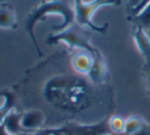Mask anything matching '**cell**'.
Instances as JSON below:
<instances>
[{
  "label": "cell",
  "mask_w": 150,
  "mask_h": 135,
  "mask_svg": "<svg viewBox=\"0 0 150 135\" xmlns=\"http://www.w3.org/2000/svg\"><path fill=\"white\" fill-rule=\"evenodd\" d=\"M22 100L40 99L65 117L67 123L94 124L109 118L115 94L109 83L96 85L71 65L69 48L54 52L26 72L16 86Z\"/></svg>",
  "instance_id": "obj_1"
},
{
  "label": "cell",
  "mask_w": 150,
  "mask_h": 135,
  "mask_svg": "<svg viewBox=\"0 0 150 135\" xmlns=\"http://www.w3.org/2000/svg\"><path fill=\"white\" fill-rule=\"evenodd\" d=\"M71 1L74 0H42L40 3L34 6L30 10V12L27 14L26 22H25V30L33 42L38 56L41 58L43 56V53L38 45L35 34H34L36 24L45 20L48 14H58L62 16V23L60 25L52 27V31L53 33H57L64 30L65 28L76 23L75 6H73Z\"/></svg>",
  "instance_id": "obj_2"
},
{
  "label": "cell",
  "mask_w": 150,
  "mask_h": 135,
  "mask_svg": "<svg viewBox=\"0 0 150 135\" xmlns=\"http://www.w3.org/2000/svg\"><path fill=\"white\" fill-rule=\"evenodd\" d=\"M92 32V30L81 26L76 22L60 32L50 34L46 38V44L57 45L58 43H64L69 50L84 49L95 55L98 49L90 42Z\"/></svg>",
  "instance_id": "obj_3"
},
{
  "label": "cell",
  "mask_w": 150,
  "mask_h": 135,
  "mask_svg": "<svg viewBox=\"0 0 150 135\" xmlns=\"http://www.w3.org/2000/svg\"><path fill=\"white\" fill-rule=\"evenodd\" d=\"M122 0H93L91 2H84L83 0H74L76 14V22L79 25L92 30L93 32L105 34L108 29V24L103 26H97L92 22L94 14L100 7L105 5H120Z\"/></svg>",
  "instance_id": "obj_4"
},
{
  "label": "cell",
  "mask_w": 150,
  "mask_h": 135,
  "mask_svg": "<svg viewBox=\"0 0 150 135\" xmlns=\"http://www.w3.org/2000/svg\"><path fill=\"white\" fill-rule=\"evenodd\" d=\"M63 134L67 135H111L108 118L94 124L67 123L60 126Z\"/></svg>",
  "instance_id": "obj_5"
},
{
  "label": "cell",
  "mask_w": 150,
  "mask_h": 135,
  "mask_svg": "<svg viewBox=\"0 0 150 135\" xmlns=\"http://www.w3.org/2000/svg\"><path fill=\"white\" fill-rule=\"evenodd\" d=\"M87 76L96 85H103V84L109 83L108 68H107L106 62L104 60V56L99 50L94 55L93 65Z\"/></svg>",
  "instance_id": "obj_6"
},
{
  "label": "cell",
  "mask_w": 150,
  "mask_h": 135,
  "mask_svg": "<svg viewBox=\"0 0 150 135\" xmlns=\"http://www.w3.org/2000/svg\"><path fill=\"white\" fill-rule=\"evenodd\" d=\"M94 55L84 49L71 50V65L77 73L88 75L93 65Z\"/></svg>",
  "instance_id": "obj_7"
},
{
  "label": "cell",
  "mask_w": 150,
  "mask_h": 135,
  "mask_svg": "<svg viewBox=\"0 0 150 135\" xmlns=\"http://www.w3.org/2000/svg\"><path fill=\"white\" fill-rule=\"evenodd\" d=\"M46 116L43 111L38 109H27L23 113L22 118V126L26 133L30 131H38L42 129L45 124Z\"/></svg>",
  "instance_id": "obj_8"
},
{
  "label": "cell",
  "mask_w": 150,
  "mask_h": 135,
  "mask_svg": "<svg viewBox=\"0 0 150 135\" xmlns=\"http://www.w3.org/2000/svg\"><path fill=\"white\" fill-rule=\"evenodd\" d=\"M133 37L139 51L145 58V72L150 69V40L146 34V31L138 26H133Z\"/></svg>",
  "instance_id": "obj_9"
},
{
  "label": "cell",
  "mask_w": 150,
  "mask_h": 135,
  "mask_svg": "<svg viewBox=\"0 0 150 135\" xmlns=\"http://www.w3.org/2000/svg\"><path fill=\"white\" fill-rule=\"evenodd\" d=\"M22 118L23 113L16 112L14 109H12L4 117L1 124L8 133H10L11 135H21L23 133H26L22 126Z\"/></svg>",
  "instance_id": "obj_10"
},
{
  "label": "cell",
  "mask_w": 150,
  "mask_h": 135,
  "mask_svg": "<svg viewBox=\"0 0 150 135\" xmlns=\"http://www.w3.org/2000/svg\"><path fill=\"white\" fill-rule=\"evenodd\" d=\"M0 28L12 30L18 28L16 9L9 2L0 3Z\"/></svg>",
  "instance_id": "obj_11"
},
{
  "label": "cell",
  "mask_w": 150,
  "mask_h": 135,
  "mask_svg": "<svg viewBox=\"0 0 150 135\" xmlns=\"http://www.w3.org/2000/svg\"><path fill=\"white\" fill-rule=\"evenodd\" d=\"M147 122L143 118L139 116H131L126 119L124 134L126 135H135L141 131L146 126Z\"/></svg>",
  "instance_id": "obj_12"
},
{
  "label": "cell",
  "mask_w": 150,
  "mask_h": 135,
  "mask_svg": "<svg viewBox=\"0 0 150 135\" xmlns=\"http://www.w3.org/2000/svg\"><path fill=\"white\" fill-rule=\"evenodd\" d=\"M128 20L133 24V26H138L145 31L150 28V2L133 18H128Z\"/></svg>",
  "instance_id": "obj_13"
},
{
  "label": "cell",
  "mask_w": 150,
  "mask_h": 135,
  "mask_svg": "<svg viewBox=\"0 0 150 135\" xmlns=\"http://www.w3.org/2000/svg\"><path fill=\"white\" fill-rule=\"evenodd\" d=\"M108 125L112 134H122L125 131L126 119L117 114H113L108 118Z\"/></svg>",
  "instance_id": "obj_14"
},
{
  "label": "cell",
  "mask_w": 150,
  "mask_h": 135,
  "mask_svg": "<svg viewBox=\"0 0 150 135\" xmlns=\"http://www.w3.org/2000/svg\"><path fill=\"white\" fill-rule=\"evenodd\" d=\"M16 102V97L11 91L7 90L5 95V101L3 104L0 107V124L2 123L4 117L11 111L12 109H14V105Z\"/></svg>",
  "instance_id": "obj_15"
},
{
  "label": "cell",
  "mask_w": 150,
  "mask_h": 135,
  "mask_svg": "<svg viewBox=\"0 0 150 135\" xmlns=\"http://www.w3.org/2000/svg\"><path fill=\"white\" fill-rule=\"evenodd\" d=\"M33 135H63L60 127H47L36 131Z\"/></svg>",
  "instance_id": "obj_16"
},
{
  "label": "cell",
  "mask_w": 150,
  "mask_h": 135,
  "mask_svg": "<svg viewBox=\"0 0 150 135\" xmlns=\"http://www.w3.org/2000/svg\"><path fill=\"white\" fill-rule=\"evenodd\" d=\"M149 2H150V0H142V1H141L135 8H133V9H131V10H128V14H129L128 18H133V16H137V14L144 8Z\"/></svg>",
  "instance_id": "obj_17"
},
{
  "label": "cell",
  "mask_w": 150,
  "mask_h": 135,
  "mask_svg": "<svg viewBox=\"0 0 150 135\" xmlns=\"http://www.w3.org/2000/svg\"><path fill=\"white\" fill-rule=\"evenodd\" d=\"M6 92H7V90H0V107H1L4 103V101H5Z\"/></svg>",
  "instance_id": "obj_18"
},
{
  "label": "cell",
  "mask_w": 150,
  "mask_h": 135,
  "mask_svg": "<svg viewBox=\"0 0 150 135\" xmlns=\"http://www.w3.org/2000/svg\"><path fill=\"white\" fill-rule=\"evenodd\" d=\"M0 135H11V134L8 133V132L5 130V128L3 127V125H2V124H0ZM21 135H27V133H23Z\"/></svg>",
  "instance_id": "obj_19"
},
{
  "label": "cell",
  "mask_w": 150,
  "mask_h": 135,
  "mask_svg": "<svg viewBox=\"0 0 150 135\" xmlns=\"http://www.w3.org/2000/svg\"><path fill=\"white\" fill-rule=\"evenodd\" d=\"M145 73H146V81H147V85H148V88L150 90V69L147 70V71H145Z\"/></svg>",
  "instance_id": "obj_20"
},
{
  "label": "cell",
  "mask_w": 150,
  "mask_h": 135,
  "mask_svg": "<svg viewBox=\"0 0 150 135\" xmlns=\"http://www.w3.org/2000/svg\"><path fill=\"white\" fill-rule=\"evenodd\" d=\"M146 34H147V36H148V38L150 40V28L148 29V30H146Z\"/></svg>",
  "instance_id": "obj_21"
},
{
  "label": "cell",
  "mask_w": 150,
  "mask_h": 135,
  "mask_svg": "<svg viewBox=\"0 0 150 135\" xmlns=\"http://www.w3.org/2000/svg\"><path fill=\"white\" fill-rule=\"evenodd\" d=\"M142 0H132V2H134V3H139V2H141Z\"/></svg>",
  "instance_id": "obj_22"
}]
</instances>
